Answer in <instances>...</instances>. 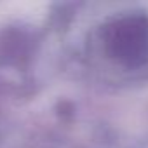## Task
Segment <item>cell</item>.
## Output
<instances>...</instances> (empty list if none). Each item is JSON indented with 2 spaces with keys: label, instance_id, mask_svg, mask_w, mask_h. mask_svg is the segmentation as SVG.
<instances>
[{
  "label": "cell",
  "instance_id": "cell-1",
  "mask_svg": "<svg viewBox=\"0 0 148 148\" xmlns=\"http://www.w3.org/2000/svg\"><path fill=\"white\" fill-rule=\"evenodd\" d=\"M106 52L124 66H141L148 61V18L131 12L112 19L103 30Z\"/></svg>",
  "mask_w": 148,
  "mask_h": 148
}]
</instances>
